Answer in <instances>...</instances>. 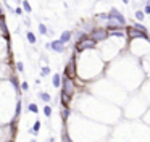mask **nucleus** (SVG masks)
I'll return each mask as SVG.
<instances>
[{"label":"nucleus","mask_w":150,"mask_h":142,"mask_svg":"<svg viewBox=\"0 0 150 142\" xmlns=\"http://www.w3.org/2000/svg\"><path fill=\"white\" fill-rule=\"evenodd\" d=\"M105 28L108 29V31H113V29H124V26H123L119 21L113 20V18H108V20H107V24H105Z\"/></svg>","instance_id":"6e6552de"},{"label":"nucleus","mask_w":150,"mask_h":142,"mask_svg":"<svg viewBox=\"0 0 150 142\" xmlns=\"http://www.w3.org/2000/svg\"><path fill=\"white\" fill-rule=\"evenodd\" d=\"M89 37L94 39L95 42H103L110 37V32L107 28H94L91 32H89Z\"/></svg>","instance_id":"f03ea898"},{"label":"nucleus","mask_w":150,"mask_h":142,"mask_svg":"<svg viewBox=\"0 0 150 142\" xmlns=\"http://www.w3.org/2000/svg\"><path fill=\"white\" fill-rule=\"evenodd\" d=\"M144 13L150 15V3H149V2H147V3H145V8H144Z\"/></svg>","instance_id":"cd10ccee"},{"label":"nucleus","mask_w":150,"mask_h":142,"mask_svg":"<svg viewBox=\"0 0 150 142\" xmlns=\"http://www.w3.org/2000/svg\"><path fill=\"white\" fill-rule=\"evenodd\" d=\"M21 90H23V92H28V90H29V84L26 83V81H24V83H21Z\"/></svg>","instance_id":"5701e85b"},{"label":"nucleus","mask_w":150,"mask_h":142,"mask_svg":"<svg viewBox=\"0 0 150 142\" xmlns=\"http://www.w3.org/2000/svg\"><path fill=\"white\" fill-rule=\"evenodd\" d=\"M26 39H28L29 44H36V41H37V39H36V36H34V32H31V31L26 32Z\"/></svg>","instance_id":"f3484780"},{"label":"nucleus","mask_w":150,"mask_h":142,"mask_svg":"<svg viewBox=\"0 0 150 142\" xmlns=\"http://www.w3.org/2000/svg\"><path fill=\"white\" fill-rule=\"evenodd\" d=\"M50 49H52L53 52H57V53H63L65 50H66V44H63L60 39H55V41L50 42Z\"/></svg>","instance_id":"0eeeda50"},{"label":"nucleus","mask_w":150,"mask_h":142,"mask_svg":"<svg viewBox=\"0 0 150 142\" xmlns=\"http://www.w3.org/2000/svg\"><path fill=\"white\" fill-rule=\"evenodd\" d=\"M39 129H40V121H36L34 126H32V129H29V132H31L32 136H37L39 134Z\"/></svg>","instance_id":"dca6fc26"},{"label":"nucleus","mask_w":150,"mask_h":142,"mask_svg":"<svg viewBox=\"0 0 150 142\" xmlns=\"http://www.w3.org/2000/svg\"><path fill=\"white\" fill-rule=\"evenodd\" d=\"M128 36H129V39H145V41H149V34L145 31L134 28V26H128Z\"/></svg>","instance_id":"20e7f679"},{"label":"nucleus","mask_w":150,"mask_h":142,"mask_svg":"<svg viewBox=\"0 0 150 142\" xmlns=\"http://www.w3.org/2000/svg\"><path fill=\"white\" fill-rule=\"evenodd\" d=\"M134 28H137V29H140V31H145L147 32V28L142 24V23H136V24H134Z\"/></svg>","instance_id":"b1692460"},{"label":"nucleus","mask_w":150,"mask_h":142,"mask_svg":"<svg viewBox=\"0 0 150 142\" xmlns=\"http://www.w3.org/2000/svg\"><path fill=\"white\" fill-rule=\"evenodd\" d=\"M74 74H76V57H71L70 63H68L66 68H65V76L74 78Z\"/></svg>","instance_id":"423d86ee"},{"label":"nucleus","mask_w":150,"mask_h":142,"mask_svg":"<svg viewBox=\"0 0 150 142\" xmlns=\"http://www.w3.org/2000/svg\"><path fill=\"white\" fill-rule=\"evenodd\" d=\"M24 26H31V20H29V18H24Z\"/></svg>","instance_id":"c85d7f7f"},{"label":"nucleus","mask_w":150,"mask_h":142,"mask_svg":"<svg viewBox=\"0 0 150 142\" xmlns=\"http://www.w3.org/2000/svg\"><path fill=\"white\" fill-rule=\"evenodd\" d=\"M37 28H39V32H40L42 36H47V34H49V28H47L45 24H42V23H39V26H37Z\"/></svg>","instance_id":"a211bd4d"},{"label":"nucleus","mask_w":150,"mask_h":142,"mask_svg":"<svg viewBox=\"0 0 150 142\" xmlns=\"http://www.w3.org/2000/svg\"><path fill=\"white\" fill-rule=\"evenodd\" d=\"M70 115H71L70 107H63L61 108V120H63V121H66L68 118H70Z\"/></svg>","instance_id":"ddd939ff"},{"label":"nucleus","mask_w":150,"mask_h":142,"mask_svg":"<svg viewBox=\"0 0 150 142\" xmlns=\"http://www.w3.org/2000/svg\"><path fill=\"white\" fill-rule=\"evenodd\" d=\"M134 16H136L137 21H142L144 18H145V13H144L142 10H136V13H134Z\"/></svg>","instance_id":"6ab92c4d"},{"label":"nucleus","mask_w":150,"mask_h":142,"mask_svg":"<svg viewBox=\"0 0 150 142\" xmlns=\"http://www.w3.org/2000/svg\"><path fill=\"white\" fill-rule=\"evenodd\" d=\"M37 95H39V99H40L42 102H45V104H50V102H52V97H50V94H47V92H39Z\"/></svg>","instance_id":"9b49d317"},{"label":"nucleus","mask_w":150,"mask_h":142,"mask_svg":"<svg viewBox=\"0 0 150 142\" xmlns=\"http://www.w3.org/2000/svg\"><path fill=\"white\" fill-rule=\"evenodd\" d=\"M52 84H53V87H61V76L60 74H53V78H52Z\"/></svg>","instance_id":"f8f14e48"},{"label":"nucleus","mask_w":150,"mask_h":142,"mask_svg":"<svg viewBox=\"0 0 150 142\" xmlns=\"http://www.w3.org/2000/svg\"><path fill=\"white\" fill-rule=\"evenodd\" d=\"M50 74V68L49 66H42L40 68V76H49Z\"/></svg>","instance_id":"412c9836"},{"label":"nucleus","mask_w":150,"mask_h":142,"mask_svg":"<svg viewBox=\"0 0 150 142\" xmlns=\"http://www.w3.org/2000/svg\"><path fill=\"white\" fill-rule=\"evenodd\" d=\"M28 110L31 111V113H39V107H37V105H36V104H29Z\"/></svg>","instance_id":"4be33fe9"},{"label":"nucleus","mask_w":150,"mask_h":142,"mask_svg":"<svg viewBox=\"0 0 150 142\" xmlns=\"http://www.w3.org/2000/svg\"><path fill=\"white\" fill-rule=\"evenodd\" d=\"M44 115H45L47 118L52 116V107H50V105H45V107H44Z\"/></svg>","instance_id":"aec40b11"},{"label":"nucleus","mask_w":150,"mask_h":142,"mask_svg":"<svg viewBox=\"0 0 150 142\" xmlns=\"http://www.w3.org/2000/svg\"><path fill=\"white\" fill-rule=\"evenodd\" d=\"M15 15H18V16H21V15H23V7H18L16 10H15Z\"/></svg>","instance_id":"bb28decb"},{"label":"nucleus","mask_w":150,"mask_h":142,"mask_svg":"<svg viewBox=\"0 0 150 142\" xmlns=\"http://www.w3.org/2000/svg\"><path fill=\"white\" fill-rule=\"evenodd\" d=\"M20 116H21V100L18 99V102H16V110H15V123L20 120Z\"/></svg>","instance_id":"2eb2a0df"},{"label":"nucleus","mask_w":150,"mask_h":142,"mask_svg":"<svg viewBox=\"0 0 150 142\" xmlns=\"http://www.w3.org/2000/svg\"><path fill=\"white\" fill-rule=\"evenodd\" d=\"M21 7H23V10H24L26 13H32V7L28 0H21Z\"/></svg>","instance_id":"4468645a"},{"label":"nucleus","mask_w":150,"mask_h":142,"mask_svg":"<svg viewBox=\"0 0 150 142\" xmlns=\"http://www.w3.org/2000/svg\"><path fill=\"white\" fill-rule=\"evenodd\" d=\"M121 2H123V3H126V5L129 3V0H121Z\"/></svg>","instance_id":"c756f323"},{"label":"nucleus","mask_w":150,"mask_h":142,"mask_svg":"<svg viewBox=\"0 0 150 142\" xmlns=\"http://www.w3.org/2000/svg\"><path fill=\"white\" fill-rule=\"evenodd\" d=\"M71 37H73V32L71 31H63L61 36H60V41H61L63 44H68V42L71 41Z\"/></svg>","instance_id":"9d476101"},{"label":"nucleus","mask_w":150,"mask_h":142,"mask_svg":"<svg viewBox=\"0 0 150 142\" xmlns=\"http://www.w3.org/2000/svg\"><path fill=\"white\" fill-rule=\"evenodd\" d=\"M97 20H108V13H98Z\"/></svg>","instance_id":"a878e982"},{"label":"nucleus","mask_w":150,"mask_h":142,"mask_svg":"<svg viewBox=\"0 0 150 142\" xmlns=\"http://www.w3.org/2000/svg\"><path fill=\"white\" fill-rule=\"evenodd\" d=\"M16 69H18V71H24V63H23V62H18V63H16Z\"/></svg>","instance_id":"393cba45"},{"label":"nucleus","mask_w":150,"mask_h":142,"mask_svg":"<svg viewBox=\"0 0 150 142\" xmlns=\"http://www.w3.org/2000/svg\"><path fill=\"white\" fill-rule=\"evenodd\" d=\"M108 18H113V20L119 21L123 26H126V16H124V15H123L116 7H112V10L108 11Z\"/></svg>","instance_id":"39448f33"},{"label":"nucleus","mask_w":150,"mask_h":142,"mask_svg":"<svg viewBox=\"0 0 150 142\" xmlns=\"http://www.w3.org/2000/svg\"><path fill=\"white\" fill-rule=\"evenodd\" d=\"M0 16H3V8H0Z\"/></svg>","instance_id":"7c9ffc66"},{"label":"nucleus","mask_w":150,"mask_h":142,"mask_svg":"<svg viewBox=\"0 0 150 142\" xmlns=\"http://www.w3.org/2000/svg\"><path fill=\"white\" fill-rule=\"evenodd\" d=\"M61 90L63 92L70 94V95H74V90H76V86H74V78L65 76L63 74L61 78Z\"/></svg>","instance_id":"7ed1b4c3"},{"label":"nucleus","mask_w":150,"mask_h":142,"mask_svg":"<svg viewBox=\"0 0 150 142\" xmlns=\"http://www.w3.org/2000/svg\"><path fill=\"white\" fill-rule=\"evenodd\" d=\"M95 45H97V42L87 36V37L81 39V41H76V52L81 53V52H86V50H92L95 49Z\"/></svg>","instance_id":"f257e3e1"},{"label":"nucleus","mask_w":150,"mask_h":142,"mask_svg":"<svg viewBox=\"0 0 150 142\" xmlns=\"http://www.w3.org/2000/svg\"><path fill=\"white\" fill-rule=\"evenodd\" d=\"M149 42H150V39H149Z\"/></svg>","instance_id":"2f4dec72"},{"label":"nucleus","mask_w":150,"mask_h":142,"mask_svg":"<svg viewBox=\"0 0 150 142\" xmlns=\"http://www.w3.org/2000/svg\"><path fill=\"white\" fill-rule=\"evenodd\" d=\"M71 99H73V95H70V94L66 92H60V102H61V107H70L71 104Z\"/></svg>","instance_id":"1a4fd4ad"}]
</instances>
